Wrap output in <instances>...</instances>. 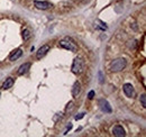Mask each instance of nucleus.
I'll return each instance as SVG.
<instances>
[{
  "instance_id": "39448f33",
  "label": "nucleus",
  "mask_w": 146,
  "mask_h": 137,
  "mask_svg": "<svg viewBox=\"0 0 146 137\" xmlns=\"http://www.w3.org/2000/svg\"><path fill=\"white\" fill-rule=\"evenodd\" d=\"M124 92H125V94L127 96L128 98H134L136 96L135 90H134V88H133V86L130 83L124 84Z\"/></svg>"
},
{
  "instance_id": "aec40b11",
  "label": "nucleus",
  "mask_w": 146,
  "mask_h": 137,
  "mask_svg": "<svg viewBox=\"0 0 146 137\" xmlns=\"http://www.w3.org/2000/svg\"><path fill=\"white\" fill-rule=\"evenodd\" d=\"M82 1H89V0H82Z\"/></svg>"
},
{
  "instance_id": "6ab92c4d",
  "label": "nucleus",
  "mask_w": 146,
  "mask_h": 137,
  "mask_svg": "<svg viewBox=\"0 0 146 137\" xmlns=\"http://www.w3.org/2000/svg\"><path fill=\"white\" fill-rule=\"evenodd\" d=\"M71 128H72V124H70V125L68 126V128H66V130H65V134H66V133H68V132H69Z\"/></svg>"
},
{
  "instance_id": "f03ea898",
  "label": "nucleus",
  "mask_w": 146,
  "mask_h": 137,
  "mask_svg": "<svg viewBox=\"0 0 146 137\" xmlns=\"http://www.w3.org/2000/svg\"><path fill=\"white\" fill-rule=\"evenodd\" d=\"M60 46L63 47V49H65V50H69V51H72V52H75L78 50L76 44L73 42L71 38H64V39H62L60 42Z\"/></svg>"
},
{
  "instance_id": "f257e3e1",
  "label": "nucleus",
  "mask_w": 146,
  "mask_h": 137,
  "mask_svg": "<svg viewBox=\"0 0 146 137\" xmlns=\"http://www.w3.org/2000/svg\"><path fill=\"white\" fill-rule=\"evenodd\" d=\"M126 64L127 63H126L125 59H117L111 63L110 68H111L112 72H119V71H121V70L126 68Z\"/></svg>"
},
{
  "instance_id": "20e7f679",
  "label": "nucleus",
  "mask_w": 146,
  "mask_h": 137,
  "mask_svg": "<svg viewBox=\"0 0 146 137\" xmlns=\"http://www.w3.org/2000/svg\"><path fill=\"white\" fill-rule=\"evenodd\" d=\"M99 106H100V109H101L104 112L110 114V112L112 111V109H111V106H110L109 102H108L107 100H105V99H101V100H99Z\"/></svg>"
},
{
  "instance_id": "6e6552de",
  "label": "nucleus",
  "mask_w": 146,
  "mask_h": 137,
  "mask_svg": "<svg viewBox=\"0 0 146 137\" xmlns=\"http://www.w3.org/2000/svg\"><path fill=\"white\" fill-rule=\"evenodd\" d=\"M48 51H50V46H48V45H43V46L38 50V52H37L36 57L38 59V60H40L43 56L46 55V53H47Z\"/></svg>"
},
{
  "instance_id": "0eeeda50",
  "label": "nucleus",
  "mask_w": 146,
  "mask_h": 137,
  "mask_svg": "<svg viewBox=\"0 0 146 137\" xmlns=\"http://www.w3.org/2000/svg\"><path fill=\"white\" fill-rule=\"evenodd\" d=\"M112 134L117 137H123L126 135L124 128H123L121 126H119V125H118V126H115V127L112 128Z\"/></svg>"
},
{
  "instance_id": "dca6fc26",
  "label": "nucleus",
  "mask_w": 146,
  "mask_h": 137,
  "mask_svg": "<svg viewBox=\"0 0 146 137\" xmlns=\"http://www.w3.org/2000/svg\"><path fill=\"white\" fill-rule=\"evenodd\" d=\"M98 76H99V82H100V83H104V81H105L104 79H105V78H104L102 71H99V72H98Z\"/></svg>"
},
{
  "instance_id": "423d86ee",
  "label": "nucleus",
  "mask_w": 146,
  "mask_h": 137,
  "mask_svg": "<svg viewBox=\"0 0 146 137\" xmlns=\"http://www.w3.org/2000/svg\"><path fill=\"white\" fill-rule=\"evenodd\" d=\"M34 5H35L36 8L42 9V10H46V9L52 7V5L50 2H47V1H34Z\"/></svg>"
},
{
  "instance_id": "f3484780",
  "label": "nucleus",
  "mask_w": 146,
  "mask_h": 137,
  "mask_svg": "<svg viewBox=\"0 0 146 137\" xmlns=\"http://www.w3.org/2000/svg\"><path fill=\"white\" fill-rule=\"evenodd\" d=\"M84 115H86V114H84V112H81V114H79V115H76V116H75V119H76V120H79V119H82V118H83V117H84Z\"/></svg>"
},
{
  "instance_id": "f8f14e48",
  "label": "nucleus",
  "mask_w": 146,
  "mask_h": 137,
  "mask_svg": "<svg viewBox=\"0 0 146 137\" xmlns=\"http://www.w3.org/2000/svg\"><path fill=\"white\" fill-rule=\"evenodd\" d=\"M13 84H14V79H13V78H8V79H6V81L3 82L2 89H5V90L10 89V88L13 86Z\"/></svg>"
},
{
  "instance_id": "9d476101",
  "label": "nucleus",
  "mask_w": 146,
  "mask_h": 137,
  "mask_svg": "<svg viewBox=\"0 0 146 137\" xmlns=\"http://www.w3.org/2000/svg\"><path fill=\"white\" fill-rule=\"evenodd\" d=\"M29 68H31V64L29 63H24L23 65H20L18 68V74H20V75H23V74H25L28 70H29Z\"/></svg>"
},
{
  "instance_id": "a211bd4d",
  "label": "nucleus",
  "mask_w": 146,
  "mask_h": 137,
  "mask_svg": "<svg viewBox=\"0 0 146 137\" xmlns=\"http://www.w3.org/2000/svg\"><path fill=\"white\" fill-rule=\"evenodd\" d=\"M93 97H94V91L91 90V91L89 92V94H88V98H89V99H93Z\"/></svg>"
},
{
  "instance_id": "2eb2a0df",
  "label": "nucleus",
  "mask_w": 146,
  "mask_h": 137,
  "mask_svg": "<svg viewBox=\"0 0 146 137\" xmlns=\"http://www.w3.org/2000/svg\"><path fill=\"white\" fill-rule=\"evenodd\" d=\"M141 102H142L143 108H146V94L145 93H143V94L141 96Z\"/></svg>"
},
{
  "instance_id": "ddd939ff",
  "label": "nucleus",
  "mask_w": 146,
  "mask_h": 137,
  "mask_svg": "<svg viewBox=\"0 0 146 137\" xmlns=\"http://www.w3.org/2000/svg\"><path fill=\"white\" fill-rule=\"evenodd\" d=\"M21 54H23V51L20 50V49H18V50H16V51L14 52L11 55H10V61H16L17 59H19L20 56H21Z\"/></svg>"
},
{
  "instance_id": "1a4fd4ad",
  "label": "nucleus",
  "mask_w": 146,
  "mask_h": 137,
  "mask_svg": "<svg viewBox=\"0 0 146 137\" xmlns=\"http://www.w3.org/2000/svg\"><path fill=\"white\" fill-rule=\"evenodd\" d=\"M80 91H81V84H80V82H75L74 83V86H73V89H72V94L73 97L75 98V97H78V94L80 93Z\"/></svg>"
},
{
  "instance_id": "7ed1b4c3",
  "label": "nucleus",
  "mask_w": 146,
  "mask_h": 137,
  "mask_svg": "<svg viewBox=\"0 0 146 137\" xmlns=\"http://www.w3.org/2000/svg\"><path fill=\"white\" fill-rule=\"evenodd\" d=\"M83 67H84L83 60L81 57H75L72 64V72L75 74H79L83 71Z\"/></svg>"
},
{
  "instance_id": "9b49d317",
  "label": "nucleus",
  "mask_w": 146,
  "mask_h": 137,
  "mask_svg": "<svg viewBox=\"0 0 146 137\" xmlns=\"http://www.w3.org/2000/svg\"><path fill=\"white\" fill-rule=\"evenodd\" d=\"M94 27H96L97 29H101V31H106V29H107L106 24H105L104 21L99 20V19H97V20L94 21Z\"/></svg>"
},
{
  "instance_id": "4468645a",
  "label": "nucleus",
  "mask_w": 146,
  "mask_h": 137,
  "mask_svg": "<svg viewBox=\"0 0 146 137\" xmlns=\"http://www.w3.org/2000/svg\"><path fill=\"white\" fill-rule=\"evenodd\" d=\"M23 37H24V41H28L31 38V32L28 29H25L23 32Z\"/></svg>"
}]
</instances>
